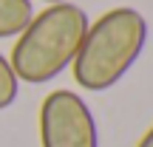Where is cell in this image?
<instances>
[{"label": "cell", "mask_w": 153, "mask_h": 147, "mask_svg": "<svg viewBox=\"0 0 153 147\" xmlns=\"http://www.w3.org/2000/svg\"><path fill=\"white\" fill-rule=\"evenodd\" d=\"M148 45V20L131 6L111 9L91 23L74 57V82L82 91H111Z\"/></svg>", "instance_id": "obj_2"}, {"label": "cell", "mask_w": 153, "mask_h": 147, "mask_svg": "<svg viewBox=\"0 0 153 147\" xmlns=\"http://www.w3.org/2000/svg\"><path fill=\"white\" fill-rule=\"evenodd\" d=\"M43 3H48V6H51V3H62V0H43Z\"/></svg>", "instance_id": "obj_7"}, {"label": "cell", "mask_w": 153, "mask_h": 147, "mask_svg": "<svg viewBox=\"0 0 153 147\" xmlns=\"http://www.w3.org/2000/svg\"><path fill=\"white\" fill-rule=\"evenodd\" d=\"M43 147H99V127L88 102L74 91H51L40 105Z\"/></svg>", "instance_id": "obj_3"}, {"label": "cell", "mask_w": 153, "mask_h": 147, "mask_svg": "<svg viewBox=\"0 0 153 147\" xmlns=\"http://www.w3.org/2000/svg\"><path fill=\"white\" fill-rule=\"evenodd\" d=\"M34 6L31 0H0V40L17 37L31 23Z\"/></svg>", "instance_id": "obj_4"}, {"label": "cell", "mask_w": 153, "mask_h": 147, "mask_svg": "<svg viewBox=\"0 0 153 147\" xmlns=\"http://www.w3.org/2000/svg\"><path fill=\"white\" fill-rule=\"evenodd\" d=\"M136 147H153V125H150V130L145 133L142 139H139V144H136Z\"/></svg>", "instance_id": "obj_6"}, {"label": "cell", "mask_w": 153, "mask_h": 147, "mask_svg": "<svg viewBox=\"0 0 153 147\" xmlns=\"http://www.w3.org/2000/svg\"><path fill=\"white\" fill-rule=\"evenodd\" d=\"M17 93H20V79L14 76L9 60L0 54V110L11 108L14 99H17Z\"/></svg>", "instance_id": "obj_5"}, {"label": "cell", "mask_w": 153, "mask_h": 147, "mask_svg": "<svg viewBox=\"0 0 153 147\" xmlns=\"http://www.w3.org/2000/svg\"><path fill=\"white\" fill-rule=\"evenodd\" d=\"M88 26L91 20L76 3L62 0L45 6L17 34V43L9 57L14 76L28 85H45L60 76L65 68H71Z\"/></svg>", "instance_id": "obj_1"}]
</instances>
